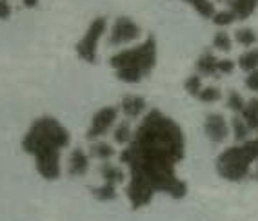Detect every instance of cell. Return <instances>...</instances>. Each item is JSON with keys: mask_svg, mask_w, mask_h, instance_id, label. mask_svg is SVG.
Returning <instances> with one entry per match:
<instances>
[{"mask_svg": "<svg viewBox=\"0 0 258 221\" xmlns=\"http://www.w3.org/2000/svg\"><path fill=\"white\" fill-rule=\"evenodd\" d=\"M184 154V131L173 118L151 109L120 152V161L129 169L125 194L133 210L149 205L157 192L169 194L173 199L185 198L187 185L176 176V163Z\"/></svg>", "mask_w": 258, "mask_h": 221, "instance_id": "obj_1", "label": "cell"}, {"mask_svg": "<svg viewBox=\"0 0 258 221\" xmlns=\"http://www.w3.org/2000/svg\"><path fill=\"white\" fill-rule=\"evenodd\" d=\"M71 134L55 116H40L33 120L31 127L22 138V149L35 158V169L47 181H55L62 176L60 156L62 149L70 147Z\"/></svg>", "mask_w": 258, "mask_h": 221, "instance_id": "obj_2", "label": "cell"}, {"mask_svg": "<svg viewBox=\"0 0 258 221\" xmlns=\"http://www.w3.org/2000/svg\"><path fill=\"white\" fill-rule=\"evenodd\" d=\"M116 78L124 83H140L157 65V38L149 35L142 44L131 49L118 51L109 58Z\"/></svg>", "mask_w": 258, "mask_h": 221, "instance_id": "obj_3", "label": "cell"}, {"mask_svg": "<svg viewBox=\"0 0 258 221\" xmlns=\"http://www.w3.org/2000/svg\"><path fill=\"white\" fill-rule=\"evenodd\" d=\"M258 160V142L247 140L220 152L217 158V172L227 181H244L251 176V163Z\"/></svg>", "mask_w": 258, "mask_h": 221, "instance_id": "obj_4", "label": "cell"}, {"mask_svg": "<svg viewBox=\"0 0 258 221\" xmlns=\"http://www.w3.org/2000/svg\"><path fill=\"white\" fill-rule=\"evenodd\" d=\"M107 29V20L104 17H97L89 24L88 31L82 37V40L75 46V51L79 58H82L86 64H97L98 60V42H100L102 35Z\"/></svg>", "mask_w": 258, "mask_h": 221, "instance_id": "obj_5", "label": "cell"}, {"mask_svg": "<svg viewBox=\"0 0 258 221\" xmlns=\"http://www.w3.org/2000/svg\"><path fill=\"white\" fill-rule=\"evenodd\" d=\"M118 120V107L115 105H106L98 109L95 115H93L91 122H89V127L86 131V138L89 142H97L98 138H102L104 134H107L115 122Z\"/></svg>", "mask_w": 258, "mask_h": 221, "instance_id": "obj_6", "label": "cell"}, {"mask_svg": "<svg viewBox=\"0 0 258 221\" xmlns=\"http://www.w3.org/2000/svg\"><path fill=\"white\" fill-rule=\"evenodd\" d=\"M140 26L129 17H118L113 24L109 33V44L111 46H124L129 42L137 40L140 37Z\"/></svg>", "mask_w": 258, "mask_h": 221, "instance_id": "obj_7", "label": "cell"}, {"mask_svg": "<svg viewBox=\"0 0 258 221\" xmlns=\"http://www.w3.org/2000/svg\"><path fill=\"white\" fill-rule=\"evenodd\" d=\"M204 133H206V136L213 143L226 142V138L229 136V127H227V122L224 118V115L211 113V115L206 116V120H204Z\"/></svg>", "mask_w": 258, "mask_h": 221, "instance_id": "obj_8", "label": "cell"}, {"mask_svg": "<svg viewBox=\"0 0 258 221\" xmlns=\"http://www.w3.org/2000/svg\"><path fill=\"white\" fill-rule=\"evenodd\" d=\"M89 154L84 149L77 147L71 151L70 160H68V174L71 178H82L89 171Z\"/></svg>", "mask_w": 258, "mask_h": 221, "instance_id": "obj_9", "label": "cell"}, {"mask_svg": "<svg viewBox=\"0 0 258 221\" xmlns=\"http://www.w3.org/2000/svg\"><path fill=\"white\" fill-rule=\"evenodd\" d=\"M217 64H218V58L215 56L211 49H204L202 55L197 58L195 62V69L199 76H213V78H218V71H217Z\"/></svg>", "mask_w": 258, "mask_h": 221, "instance_id": "obj_10", "label": "cell"}, {"mask_svg": "<svg viewBox=\"0 0 258 221\" xmlns=\"http://www.w3.org/2000/svg\"><path fill=\"white\" fill-rule=\"evenodd\" d=\"M146 107H148V103H146V100H144L142 96H137V94H125V96L120 100L118 109L122 111L127 118H139L144 111H146Z\"/></svg>", "mask_w": 258, "mask_h": 221, "instance_id": "obj_11", "label": "cell"}, {"mask_svg": "<svg viewBox=\"0 0 258 221\" xmlns=\"http://www.w3.org/2000/svg\"><path fill=\"white\" fill-rule=\"evenodd\" d=\"M98 172H100L104 183L115 185V187H116V185H120V183H124V180H125L124 171H122L118 165H113V163H109V161H102V165L98 167Z\"/></svg>", "mask_w": 258, "mask_h": 221, "instance_id": "obj_12", "label": "cell"}, {"mask_svg": "<svg viewBox=\"0 0 258 221\" xmlns=\"http://www.w3.org/2000/svg\"><path fill=\"white\" fill-rule=\"evenodd\" d=\"M89 158H95V160H100V161H107L111 158L115 156V147L107 142H102V140H97V142H91L89 145Z\"/></svg>", "mask_w": 258, "mask_h": 221, "instance_id": "obj_13", "label": "cell"}, {"mask_svg": "<svg viewBox=\"0 0 258 221\" xmlns=\"http://www.w3.org/2000/svg\"><path fill=\"white\" fill-rule=\"evenodd\" d=\"M256 6L258 4L249 2V0H229V11L235 15L236 20L249 19V17L256 11Z\"/></svg>", "mask_w": 258, "mask_h": 221, "instance_id": "obj_14", "label": "cell"}, {"mask_svg": "<svg viewBox=\"0 0 258 221\" xmlns=\"http://www.w3.org/2000/svg\"><path fill=\"white\" fill-rule=\"evenodd\" d=\"M89 192H91V196L95 199H98V201H115L116 198H118V192H116V187L115 185H109V183H102L98 185V187H91L89 189Z\"/></svg>", "mask_w": 258, "mask_h": 221, "instance_id": "obj_15", "label": "cell"}, {"mask_svg": "<svg viewBox=\"0 0 258 221\" xmlns=\"http://www.w3.org/2000/svg\"><path fill=\"white\" fill-rule=\"evenodd\" d=\"M131 138H133V127H131V122L129 120L120 122V124L116 125L115 133H113L115 143H118V145H127V143L131 142Z\"/></svg>", "mask_w": 258, "mask_h": 221, "instance_id": "obj_16", "label": "cell"}, {"mask_svg": "<svg viewBox=\"0 0 258 221\" xmlns=\"http://www.w3.org/2000/svg\"><path fill=\"white\" fill-rule=\"evenodd\" d=\"M238 67L242 71H245V73H251V71L258 69V47L249 49V51H245L244 55H240Z\"/></svg>", "mask_w": 258, "mask_h": 221, "instance_id": "obj_17", "label": "cell"}, {"mask_svg": "<svg viewBox=\"0 0 258 221\" xmlns=\"http://www.w3.org/2000/svg\"><path fill=\"white\" fill-rule=\"evenodd\" d=\"M231 131H233V136H235L236 143H244L249 140V127L245 125V122L242 120V116H233L231 120Z\"/></svg>", "mask_w": 258, "mask_h": 221, "instance_id": "obj_18", "label": "cell"}, {"mask_svg": "<svg viewBox=\"0 0 258 221\" xmlns=\"http://www.w3.org/2000/svg\"><path fill=\"white\" fill-rule=\"evenodd\" d=\"M235 40H236V44H240V46L251 47V46H254L256 40H258L256 31L251 29V28H242L235 33Z\"/></svg>", "mask_w": 258, "mask_h": 221, "instance_id": "obj_19", "label": "cell"}, {"mask_svg": "<svg viewBox=\"0 0 258 221\" xmlns=\"http://www.w3.org/2000/svg\"><path fill=\"white\" fill-rule=\"evenodd\" d=\"M199 98L202 103H215V101L222 100V91L215 85H209V87H202V91L199 92Z\"/></svg>", "mask_w": 258, "mask_h": 221, "instance_id": "obj_20", "label": "cell"}, {"mask_svg": "<svg viewBox=\"0 0 258 221\" xmlns=\"http://www.w3.org/2000/svg\"><path fill=\"white\" fill-rule=\"evenodd\" d=\"M191 6H193L195 11H197L202 19H213V15L217 13V11H215V6H213V2H209V0H193V2H191Z\"/></svg>", "mask_w": 258, "mask_h": 221, "instance_id": "obj_21", "label": "cell"}, {"mask_svg": "<svg viewBox=\"0 0 258 221\" xmlns=\"http://www.w3.org/2000/svg\"><path fill=\"white\" fill-rule=\"evenodd\" d=\"M213 47L218 51H224V53H229L231 47H233L231 37L224 31H217L215 33V37H213Z\"/></svg>", "mask_w": 258, "mask_h": 221, "instance_id": "obj_22", "label": "cell"}, {"mask_svg": "<svg viewBox=\"0 0 258 221\" xmlns=\"http://www.w3.org/2000/svg\"><path fill=\"white\" fill-rule=\"evenodd\" d=\"M226 105L229 107L233 113H242V109L245 107V100L242 98V94H238L236 91H229L227 92V100H226Z\"/></svg>", "mask_w": 258, "mask_h": 221, "instance_id": "obj_23", "label": "cell"}, {"mask_svg": "<svg viewBox=\"0 0 258 221\" xmlns=\"http://www.w3.org/2000/svg\"><path fill=\"white\" fill-rule=\"evenodd\" d=\"M184 89L191 94V96H199V92L202 91V76H199V74H191V76H187L184 82Z\"/></svg>", "mask_w": 258, "mask_h": 221, "instance_id": "obj_24", "label": "cell"}, {"mask_svg": "<svg viewBox=\"0 0 258 221\" xmlns=\"http://www.w3.org/2000/svg\"><path fill=\"white\" fill-rule=\"evenodd\" d=\"M240 116H242V120H244L245 125L249 127V131H258V113L256 111L251 109V107L245 103V107L242 109Z\"/></svg>", "mask_w": 258, "mask_h": 221, "instance_id": "obj_25", "label": "cell"}, {"mask_svg": "<svg viewBox=\"0 0 258 221\" xmlns=\"http://www.w3.org/2000/svg\"><path fill=\"white\" fill-rule=\"evenodd\" d=\"M211 20L215 26H218V28H226V26H231V24L235 22L236 17L227 10V11H217V13L213 15Z\"/></svg>", "mask_w": 258, "mask_h": 221, "instance_id": "obj_26", "label": "cell"}, {"mask_svg": "<svg viewBox=\"0 0 258 221\" xmlns=\"http://www.w3.org/2000/svg\"><path fill=\"white\" fill-rule=\"evenodd\" d=\"M236 64L233 60H229V58H222V60H218L217 64V71H218V76H222V74H231L233 71H235Z\"/></svg>", "mask_w": 258, "mask_h": 221, "instance_id": "obj_27", "label": "cell"}, {"mask_svg": "<svg viewBox=\"0 0 258 221\" xmlns=\"http://www.w3.org/2000/svg\"><path fill=\"white\" fill-rule=\"evenodd\" d=\"M245 87H247L249 91L258 92V69L251 71V73L247 74V78H245Z\"/></svg>", "mask_w": 258, "mask_h": 221, "instance_id": "obj_28", "label": "cell"}, {"mask_svg": "<svg viewBox=\"0 0 258 221\" xmlns=\"http://www.w3.org/2000/svg\"><path fill=\"white\" fill-rule=\"evenodd\" d=\"M11 17V6L8 0H0V20H8Z\"/></svg>", "mask_w": 258, "mask_h": 221, "instance_id": "obj_29", "label": "cell"}, {"mask_svg": "<svg viewBox=\"0 0 258 221\" xmlns=\"http://www.w3.org/2000/svg\"><path fill=\"white\" fill-rule=\"evenodd\" d=\"M247 105L251 107V109H254L258 113V98H251V100L247 101Z\"/></svg>", "mask_w": 258, "mask_h": 221, "instance_id": "obj_30", "label": "cell"}, {"mask_svg": "<svg viewBox=\"0 0 258 221\" xmlns=\"http://www.w3.org/2000/svg\"><path fill=\"white\" fill-rule=\"evenodd\" d=\"M22 2L26 8H37L38 6V0H22Z\"/></svg>", "mask_w": 258, "mask_h": 221, "instance_id": "obj_31", "label": "cell"}, {"mask_svg": "<svg viewBox=\"0 0 258 221\" xmlns=\"http://www.w3.org/2000/svg\"><path fill=\"white\" fill-rule=\"evenodd\" d=\"M254 180L258 181V165H256V171H254Z\"/></svg>", "mask_w": 258, "mask_h": 221, "instance_id": "obj_32", "label": "cell"}, {"mask_svg": "<svg viewBox=\"0 0 258 221\" xmlns=\"http://www.w3.org/2000/svg\"><path fill=\"white\" fill-rule=\"evenodd\" d=\"M249 2H254V4H258V0H249Z\"/></svg>", "mask_w": 258, "mask_h": 221, "instance_id": "obj_33", "label": "cell"}, {"mask_svg": "<svg viewBox=\"0 0 258 221\" xmlns=\"http://www.w3.org/2000/svg\"><path fill=\"white\" fill-rule=\"evenodd\" d=\"M185 2H187V4H191V2H193V0H185Z\"/></svg>", "mask_w": 258, "mask_h": 221, "instance_id": "obj_34", "label": "cell"}, {"mask_svg": "<svg viewBox=\"0 0 258 221\" xmlns=\"http://www.w3.org/2000/svg\"><path fill=\"white\" fill-rule=\"evenodd\" d=\"M218 2H229V0H218Z\"/></svg>", "mask_w": 258, "mask_h": 221, "instance_id": "obj_35", "label": "cell"}, {"mask_svg": "<svg viewBox=\"0 0 258 221\" xmlns=\"http://www.w3.org/2000/svg\"><path fill=\"white\" fill-rule=\"evenodd\" d=\"M256 142H258V138H256Z\"/></svg>", "mask_w": 258, "mask_h": 221, "instance_id": "obj_36", "label": "cell"}]
</instances>
